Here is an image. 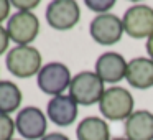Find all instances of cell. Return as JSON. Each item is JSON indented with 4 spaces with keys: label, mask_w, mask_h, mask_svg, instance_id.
<instances>
[{
    "label": "cell",
    "mask_w": 153,
    "mask_h": 140,
    "mask_svg": "<svg viewBox=\"0 0 153 140\" xmlns=\"http://www.w3.org/2000/svg\"><path fill=\"white\" fill-rule=\"evenodd\" d=\"M5 66L8 73L13 74L15 77L27 79L41 71L43 68V60L41 53L35 46H15L10 48V51L5 56Z\"/></svg>",
    "instance_id": "6da1fadb"
},
{
    "label": "cell",
    "mask_w": 153,
    "mask_h": 140,
    "mask_svg": "<svg viewBox=\"0 0 153 140\" xmlns=\"http://www.w3.org/2000/svg\"><path fill=\"white\" fill-rule=\"evenodd\" d=\"M133 96L125 87L114 86L105 89L102 99L99 102V110L105 119L109 120H123L128 119L135 110H133Z\"/></svg>",
    "instance_id": "7a4b0ae2"
},
{
    "label": "cell",
    "mask_w": 153,
    "mask_h": 140,
    "mask_svg": "<svg viewBox=\"0 0 153 140\" xmlns=\"http://www.w3.org/2000/svg\"><path fill=\"white\" fill-rule=\"evenodd\" d=\"M104 92V81L92 71H81L73 77L69 86V96L81 106H92L100 102Z\"/></svg>",
    "instance_id": "3957f363"
},
{
    "label": "cell",
    "mask_w": 153,
    "mask_h": 140,
    "mask_svg": "<svg viewBox=\"0 0 153 140\" xmlns=\"http://www.w3.org/2000/svg\"><path fill=\"white\" fill-rule=\"evenodd\" d=\"M7 33L17 46H30L40 33V20L33 12H15L7 20Z\"/></svg>",
    "instance_id": "277c9868"
},
{
    "label": "cell",
    "mask_w": 153,
    "mask_h": 140,
    "mask_svg": "<svg viewBox=\"0 0 153 140\" xmlns=\"http://www.w3.org/2000/svg\"><path fill=\"white\" fill-rule=\"evenodd\" d=\"M71 81H73V77H71L69 68L58 61H51V63L45 64L36 76V83L41 92L53 97L61 96L66 89H69Z\"/></svg>",
    "instance_id": "5b68a950"
},
{
    "label": "cell",
    "mask_w": 153,
    "mask_h": 140,
    "mask_svg": "<svg viewBox=\"0 0 153 140\" xmlns=\"http://www.w3.org/2000/svg\"><path fill=\"white\" fill-rule=\"evenodd\" d=\"M45 17L51 28L66 31L79 23L81 8L74 0H53L48 4Z\"/></svg>",
    "instance_id": "8992f818"
},
{
    "label": "cell",
    "mask_w": 153,
    "mask_h": 140,
    "mask_svg": "<svg viewBox=\"0 0 153 140\" xmlns=\"http://www.w3.org/2000/svg\"><path fill=\"white\" fill-rule=\"evenodd\" d=\"M15 127L25 140H41L46 135L48 120L40 107L27 106L17 114Z\"/></svg>",
    "instance_id": "52a82bcc"
},
{
    "label": "cell",
    "mask_w": 153,
    "mask_h": 140,
    "mask_svg": "<svg viewBox=\"0 0 153 140\" xmlns=\"http://www.w3.org/2000/svg\"><path fill=\"white\" fill-rule=\"evenodd\" d=\"M91 36L96 43L102 45V46H112V45L119 43L122 40L123 35V23L117 15L112 13H102L97 15L92 22H91Z\"/></svg>",
    "instance_id": "ba28073f"
},
{
    "label": "cell",
    "mask_w": 153,
    "mask_h": 140,
    "mask_svg": "<svg viewBox=\"0 0 153 140\" xmlns=\"http://www.w3.org/2000/svg\"><path fill=\"white\" fill-rule=\"evenodd\" d=\"M123 30L132 38H148L153 35V8L148 5H132L122 18Z\"/></svg>",
    "instance_id": "9c48e42d"
},
{
    "label": "cell",
    "mask_w": 153,
    "mask_h": 140,
    "mask_svg": "<svg viewBox=\"0 0 153 140\" xmlns=\"http://www.w3.org/2000/svg\"><path fill=\"white\" fill-rule=\"evenodd\" d=\"M127 61L120 53L107 51L100 54L96 61V74L109 84H115L122 81L127 74Z\"/></svg>",
    "instance_id": "30bf717a"
},
{
    "label": "cell",
    "mask_w": 153,
    "mask_h": 140,
    "mask_svg": "<svg viewBox=\"0 0 153 140\" xmlns=\"http://www.w3.org/2000/svg\"><path fill=\"white\" fill-rule=\"evenodd\" d=\"M77 106L79 104L69 96V94H61L56 96L48 102L46 115L54 125L58 127H69L74 124L77 117Z\"/></svg>",
    "instance_id": "8fae6325"
},
{
    "label": "cell",
    "mask_w": 153,
    "mask_h": 140,
    "mask_svg": "<svg viewBox=\"0 0 153 140\" xmlns=\"http://www.w3.org/2000/svg\"><path fill=\"white\" fill-rule=\"evenodd\" d=\"M125 79L135 89H150V87H153V60L140 56L128 61Z\"/></svg>",
    "instance_id": "7c38bea8"
},
{
    "label": "cell",
    "mask_w": 153,
    "mask_h": 140,
    "mask_svg": "<svg viewBox=\"0 0 153 140\" xmlns=\"http://www.w3.org/2000/svg\"><path fill=\"white\" fill-rule=\"evenodd\" d=\"M125 135L128 140H153V114L135 110L125 120Z\"/></svg>",
    "instance_id": "4fadbf2b"
},
{
    "label": "cell",
    "mask_w": 153,
    "mask_h": 140,
    "mask_svg": "<svg viewBox=\"0 0 153 140\" xmlns=\"http://www.w3.org/2000/svg\"><path fill=\"white\" fill-rule=\"evenodd\" d=\"M77 140H110L109 124L100 117H86L76 129Z\"/></svg>",
    "instance_id": "5bb4252c"
},
{
    "label": "cell",
    "mask_w": 153,
    "mask_h": 140,
    "mask_svg": "<svg viewBox=\"0 0 153 140\" xmlns=\"http://www.w3.org/2000/svg\"><path fill=\"white\" fill-rule=\"evenodd\" d=\"M23 94L20 87L12 81H0V114L10 115L12 112L18 110Z\"/></svg>",
    "instance_id": "9a60e30c"
},
{
    "label": "cell",
    "mask_w": 153,
    "mask_h": 140,
    "mask_svg": "<svg viewBox=\"0 0 153 140\" xmlns=\"http://www.w3.org/2000/svg\"><path fill=\"white\" fill-rule=\"evenodd\" d=\"M15 130V120L7 114H0V140H13Z\"/></svg>",
    "instance_id": "2e32d148"
},
{
    "label": "cell",
    "mask_w": 153,
    "mask_h": 140,
    "mask_svg": "<svg viewBox=\"0 0 153 140\" xmlns=\"http://www.w3.org/2000/svg\"><path fill=\"white\" fill-rule=\"evenodd\" d=\"M86 5L91 8V10L99 12V13L102 15V13H105L107 10H110V8H112L114 5H115V2H114V0H105V2H99V0L92 2V0H87Z\"/></svg>",
    "instance_id": "e0dca14e"
},
{
    "label": "cell",
    "mask_w": 153,
    "mask_h": 140,
    "mask_svg": "<svg viewBox=\"0 0 153 140\" xmlns=\"http://www.w3.org/2000/svg\"><path fill=\"white\" fill-rule=\"evenodd\" d=\"M40 5L38 0H31V2H27V0H12V7L18 8V12H31L33 8H36Z\"/></svg>",
    "instance_id": "ac0fdd59"
},
{
    "label": "cell",
    "mask_w": 153,
    "mask_h": 140,
    "mask_svg": "<svg viewBox=\"0 0 153 140\" xmlns=\"http://www.w3.org/2000/svg\"><path fill=\"white\" fill-rule=\"evenodd\" d=\"M8 45H10V36L7 33V28H4L0 25V56L7 53Z\"/></svg>",
    "instance_id": "d6986e66"
},
{
    "label": "cell",
    "mask_w": 153,
    "mask_h": 140,
    "mask_svg": "<svg viewBox=\"0 0 153 140\" xmlns=\"http://www.w3.org/2000/svg\"><path fill=\"white\" fill-rule=\"evenodd\" d=\"M10 8H12V2L0 0V25H2V22L10 18Z\"/></svg>",
    "instance_id": "ffe728a7"
},
{
    "label": "cell",
    "mask_w": 153,
    "mask_h": 140,
    "mask_svg": "<svg viewBox=\"0 0 153 140\" xmlns=\"http://www.w3.org/2000/svg\"><path fill=\"white\" fill-rule=\"evenodd\" d=\"M41 140H69V137L61 132H51V133H46Z\"/></svg>",
    "instance_id": "44dd1931"
},
{
    "label": "cell",
    "mask_w": 153,
    "mask_h": 140,
    "mask_svg": "<svg viewBox=\"0 0 153 140\" xmlns=\"http://www.w3.org/2000/svg\"><path fill=\"white\" fill-rule=\"evenodd\" d=\"M145 48H146V53H148V58H150V60H153V35L146 38Z\"/></svg>",
    "instance_id": "7402d4cb"
},
{
    "label": "cell",
    "mask_w": 153,
    "mask_h": 140,
    "mask_svg": "<svg viewBox=\"0 0 153 140\" xmlns=\"http://www.w3.org/2000/svg\"><path fill=\"white\" fill-rule=\"evenodd\" d=\"M110 140H128V139H127V137H125V139H122V137H117V139H110Z\"/></svg>",
    "instance_id": "603a6c76"
}]
</instances>
